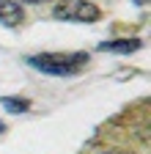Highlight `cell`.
Masks as SVG:
<instances>
[{"instance_id": "1", "label": "cell", "mask_w": 151, "mask_h": 154, "mask_svg": "<svg viewBox=\"0 0 151 154\" xmlns=\"http://www.w3.org/2000/svg\"><path fill=\"white\" fill-rule=\"evenodd\" d=\"M88 63V52H39L28 58V66L52 77H71Z\"/></svg>"}, {"instance_id": "2", "label": "cell", "mask_w": 151, "mask_h": 154, "mask_svg": "<svg viewBox=\"0 0 151 154\" xmlns=\"http://www.w3.org/2000/svg\"><path fill=\"white\" fill-rule=\"evenodd\" d=\"M102 17V8L91 0H58L52 6V19L58 22H83L91 25Z\"/></svg>"}, {"instance_id": "3", "label": "cell", "mask_w": 151, "mask_h": 154, "mask_svg": "<svg viewBox=\"0 0 151 154\" xmlns=\"http://www.w3.org/2000/svg\"><path fill=\"white\" fill-rule=\"evenodd\" d=\"M20 22H25V8L17 0H0V25L17 28Z\"/></svg>"}, {"instance_id": "4", "label": "cell", "mask_w": 151, "mask_h": 154, "mask_svg": "<svg viewBox=\"0 0 151 154\" xmlns=\"http://www.w3.org/2000/svg\"><path fill=\"white\" fill-rule=\"evenodd\" d=\"M143 47L140 38H113V42H102L99 50L102 52H116V55H129V52H137Z\"/></svg>"}, {"instance_id": "5", "label": "cell", "mask_w": 151, "mask_h": 154, "mask_svg": "<svg viewBox=\"0 0 151 154\" xmlns=\"http://www.w3.org/2000/svg\"><path fill=\"white\" fill-rule=\"evenodd\" d=\"M0 105H3L8 113H28L30 110V102L25 99V96H3Z\"/></svg>"}, {"instance_id": "6", "label": "cell", "mask_w": 151, "mask_h": 154, "mask_svg": "<svg viewBox=\"0 0 151 154\" xmlns=\"http://www.w3.org/2000/svg\"><path fill=\"white\" fill-rule=\"evenodd\" d=\"M25 3H47V0H25Z\"/></svg>"}, {"instance_id": "7", "label": "cell", "mask_w": 151, "mask_h": 154, "mask_svg": "<svg viewBox=\"0 0 151 154\" xmlns=\"http://www.w3.org/2000/svg\"><path fill=\"white\" fill-rule=\"evenodd\" d=\"M135 3H137V6H146V3H148V0H135Z\"/></svg>"}, {"instance_id": "8", "label": "cell", "mask_w": 151, "mask_h": 154, "mask_svg": "<svg viewBox=\"0 0 151 154\" xmlns=\"http://www.w3.org/2000/svg\"><path fill=\"white\" fill-rule=\"evenodd\" d=\"M3 132H6V124H3V121H0V135H3Z\"/></svg>"}]
</instances>
